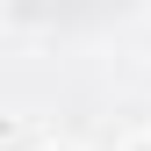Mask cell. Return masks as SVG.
Masks as SVG:
<instances>
[{
    "label": "cell",
    "instance_id": "6da1fadb",
    "mask_svg": "<svg viewBox=\"0 0 151 151\" xmlns=\"http://www.w3.org/2000/svg\"><path fill=\"white\" fill-rule=\"evenodd\" d=\"M36 151H79V144H58V137H43V144H36Z\"/></svg>",
    "mask_w": 151,
    "mask_h": 151
},
{
    "label": "cell",
    "instance_id": "7a4b0ae2",
    "mask_svg": "<svg viewBox=\"0 0 151 151\" xmlns=\"http://www.w3.org/2000/svg\"><path fill=\"white\" fill-rule=\"evenodd\" d=\"M144 151H151V129H144Z\"/></svg>",
    "mask_w": 151,
    "mask_h": 151
}]
</instances>
